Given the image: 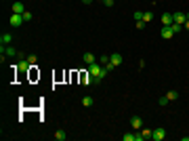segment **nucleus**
I'll return each instance as SVG.
<instances>
[{
	"instance_id": "obj_1",
	"label": "nucleus",
	"mask_w": 189,
	"mask_h": 141,
	"mask_svg": "<svg viewBox=\"0 0 189 141\" xmlns=\"http://www.w3.org/2000/svg\"><path fill=\"white\" fill-rule=\"evenodd\" d=\"M21 23H25V21H23V15H17V13H13L11 17H9V25H11L13 30L21 27Z\"/></svg>"
},
{
	"instance_id": "obj_2",
	"label": "nucleus",
	"mask_w": 189,
	"mask_h": 141,
	"mask_svg": "<svg viewBox=\"0 0 189 141\" xmlns=\"http://www.w3.org/2000/svg\"><path fill=\"white\" fill-rule=\"evenodd\" d=\"M187 19H189V13H172V21H175V23L185 25Z\"/></svg>"
},
{
	"instance_id": "obj_3",
	"label": "nucleus",
	"mask_w": 189,
	"mask_h": 141,
	"mask_svg": "<svg viewBox=\"0 0 189 141\" xmlns=\"http://www.w3.org/2000/svg\"><path fill=\"white\" fill-rule=\"evenodd\" d=\"M2 53H6L9 57H19L21 51H19L17 47H13V44H9V47H2Z\"/></svg>"
},
{
	"instance_id": "obj_4",
	"label": "nucleus",
	"mask_w": 189,
	"mask_h": 141,
	"mask_svg": "<svg viewBox=\"0 0 189 141\" xmlns=\"http://www.w3.org/2000/svg\"><path fill=\"white\" fill-rule=\"evenodd\" d=\"M164 137H166V129H164V126H158V129L154 131V135H151V139H154V141H162Z\"/></svg>"
},
{
	"instance_id": "obj_5",
	"label": "nucleus",
	"mask_w": 189,
	"mask_h": 141,
	"mask_svg": "<svg viewBox=\"0 0 189 141\" xmlns=\"http://www.w3.org/2000/svg\"><path fill=\"white\" fill-rule=\"evenodd\" d=\"M130 126H132L135 131H141L143 129V118L141 116H132L130 118Z\"/></svg>"
},
{
	"instance_id": "obj_6",
	"label": "nucleus",
	"mask_w": 189,
	"mask_h": 141,
	"mask_svg": "<svg viewBox=\"0 0 189 141\" xmlns=\"http://www.w3.org/2000/svg\"><path fill=\"white\" fill-rule=\"evenodd\" d=\"M160 34H162V38H164V40H170L175 32H172V27H170V25H162V30H160Z\"/></svg>"
},
{
	"instance_id": "obj_7",
	"label": "nucleus",
	"mask_w": 189,
	"mask_h": 141,
	"mask_svg": "<svg viewBox=\"0 0 189 141\" xmlns=\"http://www.w3.org/2000/svg\"><path fill=\"white\" fill-rule=\"evenodd\" d=\"M13 13H17V15H23L25 13V6H23V2H13Z\"/></svg>"
},
{
	"instance_id": "obj_8",
	"label": "nucleus",
	"mask_w": 189,
	"mask_h": 141,
	"mask_svg": "<svg viewBox=\"0 0 189 141\" xmlns=\"http://www.w3.org/2000/svg\"><path fill=\"white\" fill-rule=\"evenodd\" d=\"M109 61L118 68V65H122V55H120V53H111V55H109Z\"/></svg>"
},
{
	"instance_id": "obj_9",
	"label": "nucleus",
	"mask_w": 189,
	"mask_h": 141,
	"mask_svg": "<svg viewBox=\"0 0 189 141\" xmlns=\"http://www.w3.org/2000/svg\"><path fill=\"white\" fill-rule=\"evenodd\" d=\"M0 44H2V47H9V44H13V36H11V34H2V36H0Z\"/></svg>"
},
{
	"instance_id": "obj_10",
	"label": "nucleus",
	"mask_w": 189,
	"mask_h": 141,
	"mask_svg": "<svg viewBox=\"0 0 189 141\" xmlns=\"http://www.w3.org/2000/svg\"><path fill=\"white\" fill-rule=\"evenodd\" d=\"M175 21H172V13H164L162 15V25H172Z\"/></svg>"
},
{
	"instance_id": "obj_11",
	"label": "nucleus",
	"mask_w": 189,
	"mask_h": 141,
	"mask_svg": "<svg viewBox=\"0 0 189 141\" xmlns=\"http://www.w3.org/2000/svg\"><path fill=\"white\" fill-rule=\"evenodd\" d=\"M55 139H57V141H65V139H67V133H65L63 129H57V131H55Z\"/></svg>"
},
{
	"instance_id": "obj_12",
	"label": "nucleus",
	"mask_w": 189,
	"mask_h": 141,
	"mask_svg": "<svg viewBox=\"0 0 189 141\" xmlns=\"http://www.w3.org/2000/svg\"><path fill=\"white\" fill-rule=\"evenodd\" d=\"M84 63H86V65H90V63H95V61H97V57H95L93 53H84Z\"/></svg>"
},
{
	"instance_id": "obj_13",
	"label": "nucleus",
	"mask_w": 189,
	"mask_h": 141,
	"mask_svg": "<svg viewBox=\"0 0 189 141\" xmlns=\"http://www.w3.org/2000/svg\"><path fill=\"white\" fill-rule=\"evenodd\" d=\"M93 103H95V99L90 97V95H86V97H82V106H84V107H90Z\"/></svg>"
},
{
	"instance_id": "obj_14",
	"label": "nucleus",
	"mask_w": 189,
	"mask_h": 141,
	"mask_svg": "<svg viewBox=\"0 0 189 141\" xmlns=\"http://www.w3.org/2000/svg\"><path fill=\"white\" fill-rule=\"evenodd\" d=\"M141 135H143V139H151L154 131H151V129H145V126H143V129H141Z\"/></svg>"
},
{
	"instance_id": "obj_15",
	"label": "nucleus",
	"mask_w": 189,
	"mask_h": 141,
	"mask_svg": "<svg viewBox=\"0 0 189 141\" xmlns=\"http://www.w3.org/2000/svg\"><path fill=\"white\" fill-rule=\"evenodd\" d=\"M122 141H137V133H126V135H122Z\"/></svg>"
},
{
	"instance_id": "obj_16",
	"label": "nucleus",
	"mask_w": 189,
	"mask_h": 141,
	"mask_svg": "<svg viewBox=\"0 0 189 141\" xmlns=\"http://www.w3.org/2000/svg\"><path fill=\"white\" fill-rule=\"evenodd\" d=\"M166 97H168V101H177V99H179V93H177V91H168V93H166Z\"/></svg>"
},
{
	"instance_id": "obj_17",
	"label": "nucleus",
	"mask_w": 189,
	"mask_h": 141,
	"mask_svg": "<svg viewBox=\"0 0 189 141\" xmlns=\"http://www.w3.org/2000/svg\"><path fill=\"white\" fill-rule=\"evenodd\" d=\"M27 61L32 63V68H38V57L36 55H27Z\"/></svg>"
},
{
	"instance_id": "obj_18",
	"label": "nucleus",
	"mask_w": 189,
	"mask_h": 141,
	"mask_svg": "<svg viewBox=\"0 0 189 141\" xmlns=\"http://www.w3.org/2000/svg\"><path fill=\"white\" fill-rule=\"evenodd\" d=\"M151 19H154V13H151V11L143 13V21H145V23H147V21H151Z\"/></svg>"
},
{
	"instance_id": "obj_19",
	"label": "nucleus",
	"mask_w": 189,
	"mask_h": 141,
	"mask_svg": "<svg viewBox=\"0 0 189 141\" xmlns=\"http://www.w3.org/2000/svg\"><path fill=\"white\" fill-rule=\"evenodd\" d=\"M170 27H172V32H175V34H179V32L183 30V25H181V23H172Z\"/></svg>"
},
{
	"instance_id": "obj_20",
	"label": "nucleus",
	"mask_w": 189,
	"mask_h": 141,
	"mask_svg": "<svg viewBox=\"0 0 189 141\" xmlns=\"http://www.w3.org/2000/svg\"><path fill=\"white\" fill-rule=\"evenodd\" d=\"M32 19H34V15H32L30 11H25L23 13V21H32Z\"/></svg>"
},
{
	"instance_id": "obj_21",
	"label": "nucleus",
	"mask_w": 189,
	"mask_h": 141,
	"mask_svg": "<svg viewBox=\"0 0 189 141\" xmlns=\"http://www.w3.org/2000/svg\"><path fill=\"white\" fill-rule=\"evenodd\" d=\"M158 103H160L162 107H164V106H168V97H166V95H164V97H160V99H158Z\"/></svg>"
},
{
	"instance_id": "obj_22",
	"label": "nucleus",
	"mask_w": 189,
	"mask_h": 141,
	"mask_svg": "<svg viewBox=\"0 0 189 141\" xmlns=\"http://www.w3.org/2000/svg\"><path fill=\"white\" fill-rule=\"evenodd\" d=\"M99 63H101V65H107V63H109V55H103V57L99 59Z\"/></svg>"
},
{
	"instance_id": "obj_23",
	"label": "nucleus",
	"mask_w": 189,
	"mask_h": 141,
	"mask_svg": "<svg viewBox=\"0 0 189 141\" xmlns=\"http://www.w3.org/2000/svg\"><path fill=\"white\" fill-rule=\"evenodd\" d=\"M145 27H147V23H145L143 19H139V21H137V30H145Z\"/></svg>"
},
{
	"instance_id": "obj_24",
	"label": "nucleus",
	"mask_w": 189,
	"mask_h": 141,
	"mask_svg": "<svg viewBox=\"0 0 189 141\" xmlns=\"http://www.w3.org/2000/svg\"><path fill=\"white\" fill-rule=\"evenodd\" d=\"M132 17H135V21H139V19H143V13H141V11H135V15H132Z\"/></svg>"
},
{
	"instance_id": "obj_25",
	"label": "nucleus",
	"mask_w": 189,
	"mask_h": 141,
	"mask_svg": "<svg viewBox=\"0 0 189 141\" xmlns=\"http://www.w3.org/2000/svg\"><path fill=\"white\" fill-rule=\"evenodd\" d=\"M114 2H116V0H103V4H105V6H109V9L114 6Z\"/></svg>"
},
{
	"instance_id": "obj_26",
	"label": "nucleus",
	"mask_w": 189,
	"mask_h": 141,
	"mask_svg": "<svg viewBox=\"0 0 189 141\" xmlns=\"http://www.w3.org/2000/svg\"><path fill=\"white\" fill-rule=\"evenodd\" d=\"M183 27H185V30H187V32H189V19H187V21H185V25H183Z\"/></svg>"
},
{
	"instance_id": "obj_27",
	"label": "nucleus",
	"mask_w": 189,
	"mask_h": 141,
	"mask_svg": "<svg viewBox=\"0 0 189 141\" xmlns=\"http://www.w3.org/2000/svg\"><path fill=\"white\" fill-rule=\"evenodd\" d=\"M82 2H84V4H90V2H93V0H82Z\"/></svg>"
}]
</instances>
